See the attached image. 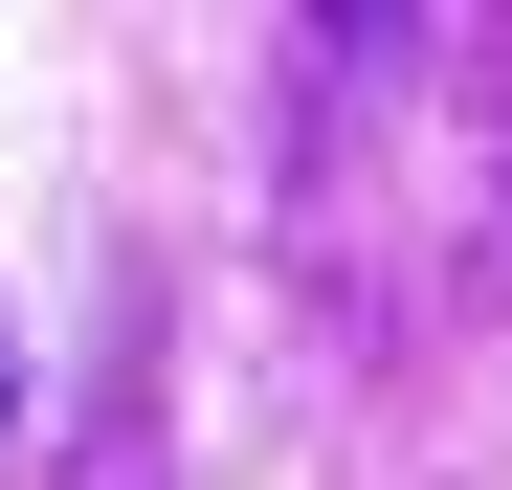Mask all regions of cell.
<instances>
[{
    "instance_id": "cell-1",
    "label": "cell",
    "mask_w": 512,
    "mask_h": 490,
    "mask_svg": "<svg viewBox=\"0 0 512 490\" xmlns=\"http://www.w3.org/2000/svg\"><path fill=\"white\" fill-rule=\"evenodd\" d=\"M0 424H23V357H0Z\"/></svg>"
}]
</instances>
